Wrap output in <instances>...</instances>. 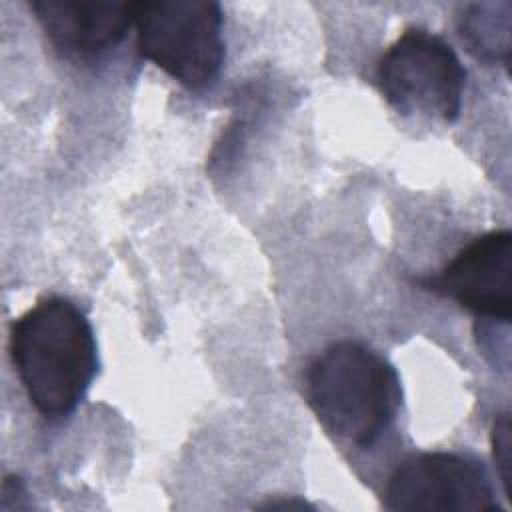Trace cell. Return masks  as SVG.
<instances>
[{"label":"cell","instance_id":"obj_1","mask_svg":"<svg viewBox=\"0 0 512 512\" xmlns=\"http://www.w3.org/2000/svg\"><path fill=\"white\" fill-rule=\"evenodd\" d=\"M8 348L30 404L44 418L70 414L98 368L88 318L60 296L40 300L14 320Z\"/></svg>","mask_w":512,"mask_h":512},{"label":"cell","instance_id":"obj_2","mask_svg":"<svg viewBox=\"0 0 512 512\" xmlns=\"http://www.w3.org/2000/svg\"><path fill=\"white\" fill-rule=\"evenodd\" d=\"M312 410L332 434L370 446L396 418L402 404L394 366L360 342L326 348L306 374Z\"/></svg>","mask_w":512,"mask_h":512},{"label":"cell","instance_id":"obj_3","mask_svg":"<svg viewBox=\"0 0 512 512\" xmlns=\"http://www.w3.org/2000/svg\"><path fill=\"white\" fill-rule=\"evenodd\" d=\"M222 10L212 0L136 2L134 28L140 56L186 88L216 80L224 62Z\"/></svg>","mask_w":512,"mask_h":512},{"label":"cell","instance_id":"obj_4","mask_svg":"<svg viewBox=\"0 0 512 512\" xmlns=\"http://www.w3.org/2000/svg\"><path fill=\"white\" fill-rule=\"evenodd\" d=\"M384 98L402 114L454 122L462 108L466 70L440 36L410 28L380 58L376 70Z\"/></svg>","mask_w":512,"mask_h":512},{"label":"cell","instance_id":"obj_5","mask_svg":"<svg viewBox=\"0 0 512 512\" xmlns=\"http://www.w3.org/2000/svg\"><path fill=\"white\" fill-rule=\"evenodd\" d=\"M394 512H484L494 510V492L484 466L462 454L430 452L402 462L386 486Z\"/></svg>","mask_w":512,"mask_h":512},{"label":"cell","instance_id":"obj_6","mask_svg":"<svg viewBox=\"0 0 512 512\" xmlns=\"http://www.w3.org/2000/svg\"><path fill=\"white\" fill-rule=\"evenodd\" d=\"M424 286L480 316L508 322L512 314L510 230L478 236Z\"/></svg>","mask_w":512,"mask_h":512},{"label":"cell","instance_id":"obj_7","mask_svg":"<svg viewBox=\"0 0 512 512\" xmlns=\"http://www.w3.org/2000/svg\"><path fill=\"white\" fill-rule=\"evenodd\" d=\"M46 36L62 50L92 56L118 44L134 26L136 2H30Z\"/></svg>","mask_w":512,"mask_h":512},{"label":"cell","instance_id":"obj_8","mask_svg":"<svg viewBox=\"0 0 512 512\" xmlns=\"http://www.w3.org/2000/svg\"><path fill=\"white\" fill-rule=\"evenodd\" d=\"M458 30L468 50L484 62H510V4H462L456 14Z\"/></svg>","mask_w":512,"mask_h":512},{"label":"cell","instance_id":"obj_9","mask_svg":"<svg viewBox=\"0 0 512 512\" xmlns=\"http://www.w3.org/2000/svg\"><path fill=\"white\" fill-rule=\"evenodd\" d=\"M492 452L506 494H510V470H512V448H510V420L506 414L498 416L492 428Z\"/></svg>","mask_w":512,"mask_h":512},{"label":"cell","instance_id":"obj_10","mask_svg":"<svg viewBox=\"0 0 512 512\" xmlns=\"http://www.w3.org/2000/svg\"><path fill=\"white\" fill-rule=\"evenodd\" d=\"M260 508H266V510H292V508H296V510H304V508H312L306 500H296V498H290V500H274V502H268V504H262Z\"/></svg>","mask_w":512,"mask_h":512}]
</instances>
